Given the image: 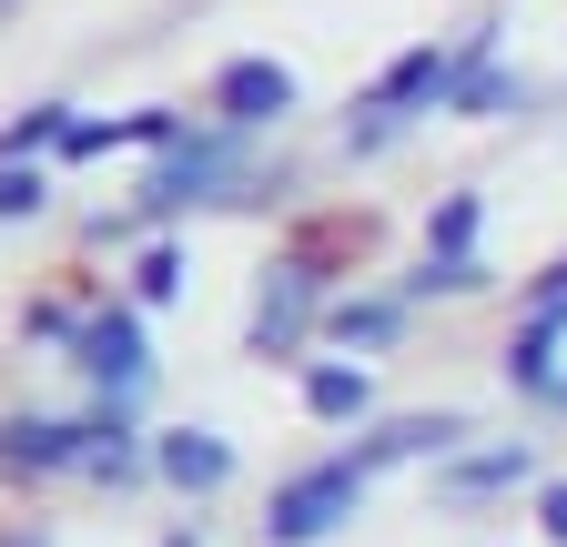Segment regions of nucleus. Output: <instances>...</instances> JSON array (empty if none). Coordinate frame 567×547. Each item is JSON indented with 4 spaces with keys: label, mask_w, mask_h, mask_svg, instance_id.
<instances>
[{
    "label": "nucleus",
    "mask_w": 567,
    "mask_h": 547,
    "mask_svg": "<svg viewBox=\"0 0 567 547\" xmlns=\"http://www.w3.org/2000/svg\"><path fill=\"white\" fill-rule=\"evenodd\" d=\"M354 487H365V466H354V456L295 476V487L274 497V547H315V537H334V527L354 517Z\"/></svg>",
    "instance_id": "nucleus-1"
},
{
    "label": "nucleus",
    "mask_w": 567,
    "mask_h": 547,
    "mask_svg": "<svg viewBox=\"0 0 567 547\" xmlns=\"http://www.w3.org/2000/svg\"><path fill=\"white\" fill-rule=\"evenodd\" d=\"M213 112L254 132L274 112H295V72H284V61H224V72H213Z\"/></svg>",
    "instance_id": "nucleus-2"
},
{
    "label": "nucleus",
    "mask_w": 567,
    "mask_h": 547,
    "mask_svg": "<svg viewBox=\"0 0 567 547\" xmlns=\"http://www.w3.org/2000/svg\"><path fill=\"white\" fill-rule=\"evenodd\" d=\"M71 355H82V375H92V385L132 395V385H142V324H132V314H92L82 334H71Z\"/></svg>",
    "instance_id": "nucleus-3"
},
{
    "label": "nucleus",
    "mask_w": 567,
    "mask_h": 547,
    "mask_svg": "<svg viewBox=\"0 0 567 547\" xmlns=\"http://www.w3.org/2000/svg\"><path fill=\"white\" fill-rule=\"evenodd\" d=\"M305 314H315V274L305 264H274V285L254 295V355H295Z\"/></svg>",
    "instance_id": "nucleus-4"
},
{
    "label": "nucleus",
    "mask_w": 567,
    "mask_h": 547,
    "mask_svg": "<svg viewBox=\"0 0 567 547\" xmlns=\"http://www.w3.org/2000/svg\"><path fill=\"white\" fill-rule=\"evenodd\" d=\"M234 163L213 153V143H193V153H173L153 183H142V203H132V224H163V214H183V203H203V183H224Z\"/></svg>",
    "instance_id": "nucleus-5"
},
{
    "label": "nucleus",
    "mask_w": 567,
    "mask_h": 547,
    "mask_svg": "<svg viewBox=\"0 0 567 547\" xmlns=\"http://www.w3.org/2000/svg\"><path fill=\"white\" fill-rule=\"evenodd\" d=\"M82 436H122V426H0V466H92Z\"/></svg>",
    "instance_id": "nucleus-6"
},
{
    "label": "nucleus",
    "mask_w": 567,
    "mask_h": 547,
    "mask_svg": "<svg viewBox=\"0 0 567 547\" xmlns=\"http://www.w3.org/2000/svg\"><path fill=\"white\" fill-rule=\"evenodd\" d=\"M153 466L173 476V487L213 497V487H224V476H234V446H224V436H203V426H183V436H163V456H153Z\"/></svg>",
    "instance_id": "nucleus-7"
},
{
    "label": "nucleus",
    "mask_w": 567,
    "mask_h": 547,
    "mask_svg": "<svg viewBox=\"0 0 567 547\" xmlns=\"http://www.w3.org/2000/svg\"><path fill=\"white\" fill-rule=\"evenodd\" d=\"M557 334H567V305H537V324L517 334V355H507V375H517L527 395H547V385H557Z\"/></svg>",
    "instance_id": "nucleus-8"
},
{
    "label": "nucleus",
    "mask_w": 567,
    "mask_h": 547,
    "mask_svg": "<svg viewBox=\"0 0 567 547\" xmlns=\"http://www.w3.org/2000/svg\"><path fill=\"white\" fill-rule=\"evenodd\" d=\"M305 405H315V416H365V375H354V365H315Z\"/></svg>",
    "instance_id": "nucleus-9"
},
{
    "label": "nucleus",
    "mask_w": 567,
    "mask_h": 547,
    "mask_svg": "<svg viewBox=\"0 0 567 547\" xmlns=\"http://www.w3.org/2000/svg\"><path fill=\"white\" fill-rule=\"evenodd\" d=\"M527 476V446H486V456H466L456 466V497H486V487H517Z\"/></svg>",
    "instance_id": "nucleus-10"
},
{
    "label": "nucleus",
    "mask_w": 567,
    "mask_h": 547,
    "mask_svg": "<svg viewBox=\"0 0 567 547\" xmlns=\"http://www.w3.org/2000/svg\"><path fill=\"white\" fill-rule=\"evenodd\" d=\"M466 61H476V72L456 82V112H496V102H527V82H517V72H507V82L486 72V51H466Z\"/></svg>",
    "instance_id": "nucleus-11"
},
{
    "label": "nucleus",
    "mask_w": 567,
    "mask_h": 547,
    "mask_svg": "<svg viewBox=\"0 0 567 547\" xmlns=\"http://www.w3.org/2000/svg\"><path fill=\"white\" fill-rule=\"evenodd\" d=\"M395 324H405V305H334V334H344V345H385Z\"/></svg>",
    "instance_id": "nucleus-12"
},
{
    "label": "nucleus",
    "mask_w": 567,
    "mask_h": 547,
    "mask_svg": "<svg viewBox=\"0 0 567 547\" xmlns=\"http://www.w3.org/2000/svg\"><path fill=\"white\" fill-rule=\"evenodd\" d=\"M415 295H476V264L466 254H436V264L415 274Z\"/></svg>",
    "instance_id": "nucleus-13"
},
{
    "label": "nucleus",
    "mask_w": 567,
    "mask_h": 547,
    "mask_svg": "<svg viewBox=\"0 0 567 547\" xmlns=\"http://www.w3.org/2000/svg\"><path fill=\"white\" fill-rule=\"evenodd\" d=\"M466 234H476V193H446V203H436V244L466 254Z\"/></svg>",
    "instance_id": "nucleus-14"
},
{
    "label": "nucleus",
    "mask_w": 567,
    "mask_h": 547,
    "mask_svg": "<svg viewBox=\"0 0 567 547\" xmlns=\"http://www.w3.org/2000/svg\"><path fill=\"white\" fill-rule=\"evenodd\" d=\"M11 214H41V173H11V163H0V224H11Z\"/></svg>",
    "instance_id": "nucleus-15"
},
{
    "label": "nucleus",
    "mask_w": 567,
    "mask_h": 547,
    "mask_svg": "<svg viewBox=\"0 0 567 547\" xmlns=\"http://www.w3.org/2000/svg\"><path fill=\"white\" fill-rule=\"evenodd\" d=\"M163 295H183V254H153V264H142V305H163Z\"/></svg>",
    "instance_id": "nucleus-16"
},
{
    "label": "nucleus",
    "mask_w": 567,
    "mask_h": 547,
    "mask_svg": "<svg viewBox=\"0 0 567 547\" xmlns=\"http://www.w3.org/2000/svg\"><path fill=\"white\" fill-rule=\"evenodd\" d=\"M537 517H547V537L567 547V487H547V507H537Z\"/></svg>",
    "instance_id": "nucleus-17"
},
{
    "label": "nucleus",
    "mask_w": 567,
    "mask_h": 547,
    "mask_svg": "<svg viewBox=\"0 0 567 547\" xmlns=\"http://www.w3.org/2000/svg\"><path fill=\"white\" fill-rule=\"evenodd\" d=\"M163 547H193V527H183V537H163Z\"/></svg>",
    "instance_id": "nucleus-18"
}]
</instances>
